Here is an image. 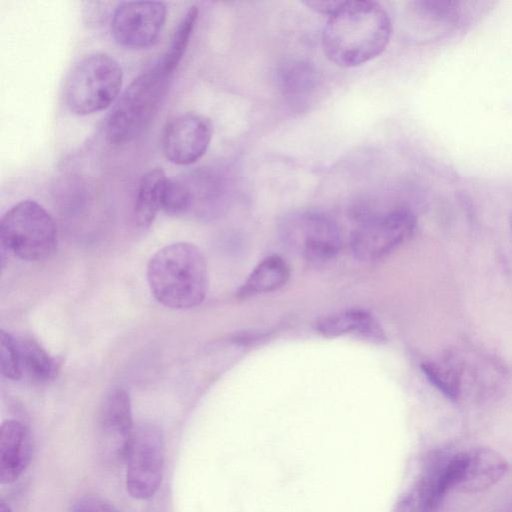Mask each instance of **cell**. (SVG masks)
I'll return each instance as SVG.
<instances>
[{
    "instance_id": "e0dca14e",
    "label": "cell",
    "mask_w": 512,
    "mask_h": 512,
    "mask_svg": "<svg viewBox=\"0 0 512 512\" xmlns=\"http://www.w3.org/2000/svg\"><path fill=\"white\" fill-rule=\"evenodd\" d=\"M168 177L160 168L148 170L139 181L134 215L140 228H148L161 210L162 195Z\"/></svg>"
},
{
    "instance_id": "603a6c76",
    "label": "cell",
    "mask_w": 512,
    "mask_h": 512,
    "mask_svg": "<svg viewBox=\"0 0 512 512\" xmlns=\"http://www.w3.org/2000/svg\"><path fill=\"white\" fill-rule=\"evenodd\" d=\"M70 512H120L110 501L100 496H84L76 500Z\"/></svg>"
},
{
    "instance_id": "d4e9b609",
    "label": "cell",
    "mask_w": 512,
    "mask_h": 512,
    "mask_svg": "<svg viewBox=\"0 0 512 512\" xmlns=\"http://www.w3.org/2000/svg\"><path fill=\"white\" fill-rule=\"evenodd\" d=\"M0 512H12V510L6 503H1Z\"/></svg>"
},
{
    "instance_id": "7402d4cb",
    "label": "cell",
    "mask_w": 512,
    "mask_h": 512,
    "mask_svg": "<svg viewBox=\"0 0 512 512\" xmlns=\"http://www.w3.org/2000/svg\"><path fill=\"white\" fill-rule=\"evenodd\" d=\"M0 366L2 375L10 380H19L23 374L17 340L8 332L0 333Z\"/></svg>"
},
{
    "instance_id": "277c9868",
    "label": "cell",
    "mask_w": 512,
    "mask_h": 512,
    "mask_svg": "<svg viewBox=\"0 0 512 512\" xmlns=\"http://www.w3.org/2000/svg\"><path fill=\"white\" fill-rule=\"evenodd\" d=\"M123 81L119 62L106 53L81 59L69 72L63 90L67 108L89 115L108 108L118 97Z\"/></svg>"
},
{
    "instance_id": "3957f363",
    "label": "cell",
    "mask_w": 512,
    "mask_h": 512,
    "mask_svg": "<svg viewBox=\"0 0 512 512\" xmlns=\"http://www.w3.org/2000/svg\"><path fill=\"white\" fill-rule=\"evenodd\" d=\"M172 76L157 61L128 85L106 121L105 135L110 144L129 143L144 131L157 113Z\"/></svg>"
},
{
    "instance_id": "9c48e42d",
    "label": "cell",
    "mask_w": 512,
    "mask_h": 512,
    "mask_svg": "<svg viewBox=\"0 0 512 512\" xmlns=\"http://www.w3.org/2000/svg\"><path fill=\"white\" fill-rule=\"evenodd\" d=\"M166 15V5L161 1L121 2L112 15V35L122 46L147 48L160 36Z\"/></svg>"
},
{
    "instance_id": "2e32d148",
    "label": "cell",
    "mask_w": 512,
    "mask_h": 512,
    "mask_svg": "<svg viewBox=\"0 0 512 512\" xmlns=\"http://www.w3.org/2000/svg\"><path fill=\"white\" fill-rule=\"evenodd\" d=\"M290 278V267L282 257L270 255L264 258L248 275L236 292L240 299H247L276 291Z\"/></svg>"
},
{
    "instance_id": "4fadbf2b",
    "label": "cell",
    "mask_w": 512,
    "mask_h": 512,
    "mask_svg": "<svg viewBox=\"0 0 512 512\" xmlns=\"http://www.w3.org/2000/svg\"><path fill=\"white\" fill-rule=\"evenodd\" d=\"M33 453L30 431L19 421L2 423L0 435V481L9 484L26 470Z\"/></svg>"
},
{
    "instance_id": "7a4b0ae2",
    "label": "cell",
    "mask_w": 512,
    "mask_h": 512,
    "mask_svg": "<svg viewBox=\"0 0 512 512\" xmlns=\"http://www.w3.org/2000/svg\"><path fill=\"white\" fill-rule=\"evenodd\" d=\"M147 281L163 306L185 310L200 305L208 291V270L197 246L188 242L168 244L150 258Z\"/></svg>"
},
{
    "instance_id": "52a82bcc",
    "label": "cell",
    "mask_w": 512,
    "mask_h": 512,
    "mask_svg": "<svg viewBox=\"0 0 512 512\" xmlns=\"http://www.w3.org/2000/svg\"><path fill=\"white\" fill-rule=\"evenodd\" d=\"M165 441L162 430L153 423H140L134 431L125 456L126 488L140 500L158 491L163 477Z\"/></svg>"
},
{
    "instance_id": "d6986e66",
    "label": "cell",
    "mask_w": 512,
    "mask_h": 512,
    "mask_svg": "<svg viewBox=\"0 0 512 512\" xmlns=\"http://www.w3.org/2000/svg\"><path fill=\"white\" fill-rule=\"evenodd\" d=\"M198 12L197 6H191L187 10L179 21L167 50L158 59L162 67L172 75L185 54L196 25Z\"/></svg>"
},
{
    "instance_id": "7c38bea8",
    "label": "cell",
    "mask_w": 512,
    "mask_h": 512,
    "mask_svg": "<svg viewBox=\"0 0 512 512\" xmlns=\"http://www.w3.org/2000/svg\"><path fill=\"white\" fill-rule=\"evenodd\" d=\"M458 471L453 490L479 493L494 486L507 472L508 462L497 451L478 447L457 454Z\"/></svg>"
},
{
    "instance_id": "5bb4252c",
    "label": "cell",
    "mask_w": 512,
    "mask_h": 512,
    "mask_svg": "<svg viewBox=\"0 0 512 512\" xmlns=\"http://www.w3.org/2000/svg\"><path fill=\"white\" fill-rule=\"evenodd\" d=\"M445 463L430 464L417 481L400 497L395 512H433L451 490Z\"/></svg>"
},
{
    "instance_id": "8992f818",
    "label": "cell",
    "mask_w": 512,
    "mask_h": 512,
    "mask_svg": "<svg viewBox=\"0 0 512 512\" xmlns=\"http://www.w3.org/2000/svg\"><path fill=\"white\" fill-rule=\"evenodd\" d=\"M356 222L350 237L353 257L362 262L380 260L404 244L414 234L417 220L405 207L354 212Z\"/></svg>"
},
{
    "instance_id": "cb8c5ba5",
    "label": "cell",
    "mask_w": 512,
    "mask_h": 512,
    "mask_svg": "<svg viewBox=\"0 0 512 512\" xmlns=\"http://www.w3.org/2000/svg\"><path fill=\"white\" fill-rule=\"evenodd\" d=\"M343 1H307L305 4L316 12L322 13L324 15H332L341 5Z\"/></svg>"
},
{
    "instance_id": "484cf974",
    "label": "cell",
    "mask_w": 512,
    "mask_h": 512,
    "mask_svg": "<svg viewBox=\"0 0 512 512\" xmlns=\"http://www.w3.org/2000/svg\"><path fill=\"white\" fill-rule=\"evenodd\" d=\"M511 229H512V217H511Z\"/></svg>"
},
{
    "instance_id": "8fae6325",
    "label": "cell",
    "mask_w": 512,
    "mask_h": 512,
    "mask_svg": "<svg viewBox=\"0 0 512 512\" xmlns=\"http://www.w3.org/2000/svg\"><path fill=\"white\" fill-rule=\"evenodd\" d=\"M131 400L122 387H114L104 396L97 416L101 451L110 459L124 461L134 431Z\"/></svg>"
},
{
    "instance_id": "44dd1931",
    "label": "cell",
    "mask_w": 512,
    "mask_h": 512,
    "mask_svg": "<svg viewBox=\"0 0 512 512\" xmlns=\"http://www.w3.org/2000/svg\"><path fill=\"white\" fill-rule=\"evenodd\" d=\"M191 208L192 194L189 184L181 179L168 178L163 190L161 210L170 216H180Z\"/></svg>"
},
{
    "instance_id": "9a60e30c",
    "label": "cell",
    "mask_w": 512,
    "mask_h": 512,
    "mask_svg": "<svg viewBox=\"0 0 512 512\" xmlns=\"http://www.w3.org/2000/svg\"><path fill=\"white\" fill-rule=\"evenodd\" d=\"M315 330L326 338L357 335L371 342L381 343L386 339L376 319L367 311L349 309L325 315L314 323Z\"/></svg>"
},
{
    "instance_id": "30bf717a",
    "label": "cell",
    "mask_w": 512,
    "mask_h": 512,
    "mask_svg": "<svg viewBox=\"0 0 512 512\" xmlns=\"http://www.w3.org/2000/svg\"><path fill=\"white\" fill-rule=\"evenodd\" d=\"M213 125L195 112L179 114L166 123L161 134V149L167 160L177 165H190L207 151Z\"/></svg>"
},
{
    "instance_id": "6da1fadb",
    "label": "cell",
    "mask_w": 512,
    "mask_h": 512,
    "mask_svg": "<svg viewBox=\"0 0 512 512\" xmlns=\"http://www.w3.org/2000/svg\"><path fill=\"white\" fill-rule=\"evenodd\" d=\"M392 23L385 8L375 1H343L328 17L322 34L326 57L345 68L363 65L387 47Z\"/></svg>"
},
{
    "instance_id": "ffe728a7",
    "label": "cell",
    "mask_w": 512,
    "mask_h": 512,
    "mask_svg": "<svg viewBox=\"0 0 512 512\" xmlns=\"http://www.w3.org/2000/svg\"><path fill=\"white\" fill-rule=\"evenodd\" d=\"M421 369L428 381L447 398L457 400L461 394V376L457 366L447 362H423Z\"/></svg>"
},
{
    "instance_id": "ba28073f",
    "label": "cell",
    "mask_w": 512,
    "mask_h": 512,
    "mask_svg": "<svg viewBox=\"0 0 512 512\" xmlns=\"http://www.w3.org/2000/svg\"><path fill=\"white\" fill-rule=\"evenodd\" d=\"M280 238L292 251L310 262H326L342 247L338 224L328 215L306 211L287 216L280 225Z\"/></svg>"
},
{
    "instance_id": "5b68a950",
    "label": "cell",
    "mask_w": 512,
    "mask_h": 512,
    "mask_svg": "<svg viewBox=\"0 0 512 512\" xmlns=\"http://www.w3.org/2000/svg\"><path fill=\"white\" fill-rule=\"evenodd\" d=\"M2 249L25 261H42L57 248L58 232L51 214L33 200L12 206L1 218Z\"/></svg>"
},
{
    "instance_id": "ac0fdd59",
    "label": "cell",
    "mask_w": 512,
    "mask_h": 512,
    "mask_svg": "<svg viewBox=\"0 0 512 512\" xmlns=\"http://www.w3.org/2000/svg\"><path fill=\"white\" fill-rule=\"evenodd\" d=\"M23 372L36 382L53 379L59 370L57 359L50 356L39 343L33 339L17 340Z\"/></svg>"
}]
</instances>
